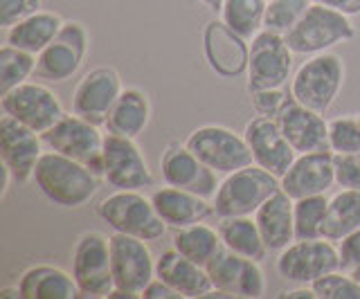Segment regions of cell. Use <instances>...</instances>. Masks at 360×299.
<instances>
[{
    "label": "cell",
    "mask_w": 360,
    "mask_h": 299,
    "mask_svg": "<svg viewBox=\"0 0 360 299\" xmlns=\"http://www.w3.org/2000/svg\"><path fill=\"white\" fill-rule=\"evenodd\" d=\"M329 149L335 156L360 153V117L342 115L329 121Z\"/></svg>",
    "instance_id": "d590c367"
},
{
    "label": "cell",
    "mask_w": 360,
    "mask_h": 299,
    "mask_svg": "<svg viewBox=\"0 0 360 299\" xmlns=\"http://www.w3.org/2000/svg\"><path fill=\"white\" fill-rule=\"evenodd\" d=\"M288 99L290 97L284 93V88H264V91L250 93V104L255 115L262 117H277L288 104Z\"/></svg>",
    "instance_id": "74e56055"
},
{
    "label": "cell",
    "mask_w": 360,
    "mask_h": 299,
    "mask_svg": "<svg viewBox=\"0 0 360 299\" xmlns=\"http://www.w3.org/2000/svg\"><path fill=\"white\" fill-rule=\"evenodd\" d=\"M279 178L266 171L259 164H248V167L223 175L219 190L212 198L214 216H255L270 196L279 190Z\"/></svg>",
    "instance_id": "7a4b0ae2"
},
{
    "label": "cell",
    "mask_w": 360,
    "mask_h": 299,
    "mask_svg": "<svg viewBox=\"0 0 360 299\" xmlns=\"http://www.w3.org/2000/svg\"><path fill=\"white\" fill-rule=\"evenodd\" d=\"M185 144L219 175H228L255 162L243 133L221 124H202L194 128Z\"/></svg>",
    "instance_id": "ba28073f"
},
{
    "label": "cell",
    "mask_w": 360,
    "mask_h": 299,
    "mask_svg": "<svg viewBox=\"0 0 360 299\" xmlns=\"http://www.w3.org/2000/svg\"><path fill=\"white\" fill-rule=\"evenodd\" d=\"M200 5H205L210 12H219L221 5H223V0H198Z\"/></svg>",
    "instance_id": "f6af8a7d"
},
{
    "label": "cell",
    "mask_w": 360,
    "mask_h": 299,
    "mask_svg": "<svg viewBox=\"0 0 360 299\" xmlns=\"http://www.w3.org/2000/svg\"><path fill=\"white\" fill-rule=\"evenodd\" d=\"M0 108H3V115L18 119L20 124L37 133L52 128L65 115L59 95L45 86V81H25L3 93Z\"/></svg>",
    "instance_id": "7c38bea8"
},
{
    "label": "cell",
    "mask_w": 360,
    "mask_h": 299,
    "mask_svg": "<svg viewBox=\"0 0 360 299\" xmlns=\"http://www.w3.org/2000/svg\"><path fill=\"white\" fill-rule=\"evenodd\" d=\"M160 175L165 185L178 187L212 201L219 190L217 171L210 169L194 151L183 142H169L160 158Z\"/></svg>",
    "instance_id": "9a60e30c"
},
{
    "label": "cell",
    "mask_w": 360,
    "mask_h": 299,
    "mask_svg": "<svg viewBox=\"0 0 360 299\" xmlns=\"http://www.w3.org/2000/svg\"><path fill=\"white\" fill-rule=\"evenodd\" d=\"M255 220L270 252L284 250L295 241V201L281 187L257 209Z\"/></svg>",
    "instance_id": "d4e9b609"
},
{
    "label": "cell",
    "mask_w": 360,
    "mask_h": 299,
    "mask_svg": "<svg viewBox=\"0 0 360 299\" xmlns=\"http://www.w3.org/2000/svg\"><path fill=\"white\" fill-rule=\"evenodd\" d=\"M90 48V36L84 23L63 20L56 39L43 52L37 54L34 77L45 84H63L79 72Z\"/></svg>",
    "instance_id": "30bf717a"
},
{
    "label": "cell",
    "mask_w": 360,
    "mask_h": 299,
    "mask_svg": "<svg viewBox=\"0 0 360 299\" xmlns=\"http://www.w3.org/2000/svg\"><path fill=\"white\" fill-rule=\"evenodd\" d=\"M311 0H268L264 29L277 32V34H288L297 25V20L309 9Z\"/></svg>",
    "instance_id": "e575fe53"
},
{
    "label": "cell",
    "mask_w": 360,
    "mask_h": 299,
    "mask_svg": "<svg viewBox=\"0 0 360 299\" xmlns=\"http://www.w3.org/2000/svg\"><path fill=\"white\" fill-rule=\"evenodd\" d=\"M97 216L112 232L149 243L160 241L167 232V223L155 212L153 201L140 194V190H115L97 205Z\"/></svg>",
    "instance_id": "277c9868"
},
{
    "label": "cell",
    "mask_w": 360,
    "mask_h": 299,
    "mask_svg": "<svg viewBox=\"0 0 360 299\" xmlns=\"http://www.w3.org/2000/svg\"><path fill=\"white\" fill-rule=\"evenodd\" d=\"M266 7L268 0H223L219 18L239 36L252 41L264 29Z\"/></svg>",
    "instance_id": "1f68e13d"
},
{
    "label": "cell",
    "mask_w": 360,
    "mask_h": 299,
    "mask_svg": "<svg viewBox=\"0 0 360 299\" xmlns=\"http://www.w3.org/2000/svg\"><path fill=\"white\" fill-rule=\"evenodd\" d=\"M338 254H340V270L354 272L360 268V227L338 241Z\"/></svg>",
    "instance_id": "60d3db41"
},
{
    "label": "cell",
    "mask_w": 360,
    "mask_h": 299,
    "mask_svg": "<svg viewBox=\"0 0 360 299\" xmlns=\"http://www.w3.org/2000/svg\"><path fill=\"white\" fill-rule=\"evenodd\" d=\"M61 25H63V18L59 14L39 9V12H34L32 16L22 18L16 25L5 29V43L25 52L39 54L56 39Z\"/></svg>",
    "instance_id": "83f0119b"
},
{
    "label": "cell",
    "mask_w": 360,
    "mask_h": 299,
    "mask_svg": "<svg viewBox=\"0 0 360 299\" xmlns=\"http://www.w3.org/2000/svg\"><path fill=\"white\" fill-rule=\"evenodd\" d=\"M345 86V61L333 52L313 54L290 77V97L318 113H329Z\"/></svg>",
    "instance_id": "3957f363"
},
{
    "label": "cell",
    "mask_w": 360,
    "mask_h": 299,
    "mask_svg": "<svg viewBox=\"0 0 360 299\" xmlns=\"http://www.w3.org/2000/svg\"><path fill=\"white\" fill-rule=\"evenodd\" d=\"M37 70V54L3 43L0 48V93L25 84Z\"/></svg>",
    "instance_id": "d6a6232c"
},
{
    "label": "cell",
    "mask_w": 360,
    "mask_h": 299,
    "mask_svg": "<svg viewBox=\"0 0 360 299\" xmlns=\"http://www.w3.org/2000/svg\"><path fill=\"white\" fill-rule=\"evenodd\" d=\"M329 207V198L322 196H307L295 201V239H324L322 225Z\"/></svg>",
    "instance_id": "836d02e7"
},
{
    "label": "cell",
    "mask_w": 360,
    "mask_h": 299,
    "mask_svg": "<svg viewBox=\"0 0 360 299\" xmlns=\"http://www.w3.org/2000/svg\"><path fill=\"white\" fill-rule=\"evenodd\" d=\"M172 248L191 261L207 265L214 259V254L223 248V241L219 237V230L205 225V220H202V223H194L183 230H174Z\"/></svg>",
    "instance_id": "4dcf8cb0"
},
{
    "label": "cell",
    "mask_w": 360,
    "mask_h": 299,
    "mask_svg": "<svg viewBox=\"0 0 360 299\" xmlns=\"http://www.w3.org/2000/svg\"><path fill=\"white\" fill-rule=\"evenodd\" d=\"M202 54L212 72L223 79H239L248 72L250 41L236 34L221 18H212L202 27Z\"/></svg>",
    "instance_id": "ac0fdd59"
},
{
    "label": "cell",
    "mask_w": 360,
    "mask_h": 299,
    "mask_svg": "<svg viewBox=\"0 0 360 299\" xmlns=\"http://www.w3.org/2000/svg\"><path fill=\"white\" fill-rule=\"evenodd\" d=\"M352 274H354V279H356V281L360 284V268H356V270H354Z\"/></svg>",
    "instance_id": "bcb514c9"
},
{
    "label": "cell",
    "mask_w": 360,
    "mask_h": 299,
    "mask_svg": "<svg viewBox=\"0 0 360 299\" xmlns=\"http://www.w3.org/2000/svg\"><path fill=\"white\" fill-rule=\"evenodd\" d=\"M72 277L82 297H110L115 279L110 270V237L101 232H84L72 248Z\"/></svg>",
    "instance_id": "9c48e42d"
},
{
    "label": "cell",
    "mask_w": 360,
    "mask_h": 299,
    "mask_svg": "<svg viewBox=\"0 0 360 299\" xmlns=\"http://www.w3.org/2000/svg\"><path fill=\"white\" fill-rule=\"evenodd\" d=\"M311 288L318 299H360V284L354 279L352 272L333 270L313 281Z\"/></svg>",
    "instance_id": "8d00e7d4"
},
{
    "label": "cell",
    "mask_w": 360,
    "mask_h": 299,
    "mask_svg": "<svg viewBox=\"0 0 360 299\" xmlns=\"http://www.w3.org/2000/svg\"><path fill=\"white\" fill-rule=\"evenodd\" d=\"M124 91L122 77L110 65H97L88 70L72 91V113L82 115L93 124L104 126L108 110Z\"/></svg>",
    "instance_id": "d6986e66"
},
{
    "label": "cell",
    "mask_w": 360,
    "mask_h": 299,
    "mask_svg": "<svg viewBox=\"0 0 360 299\" xmlns=\"http://www.w3.org/2000/svg\"><path fill=\"white\" fill-rule=\"evenodd\" d=\"M219 237L223 241V248H228L245 259H255L262 263L266 254L270 252L266 241L259 232L255 216H228L219 218Z\"/></svg>",
    "instance_id": "f1b7e54d"
},
{
    "label": "cell",
    "mask_w": 360,
    "mask_h": 299,
    "mask_svg": "<svg viewBox=\"0 0 360 299\" xmlns=\"http://www.w3.org/2000/svg\"><path fill=\"white\" fill-rule=\"evenodd\" d=\"M281 190H284L292 201L307 196H322L329 194L335 182V153L326 151H311L297 153L295 162L288 171L279 178Z\"/></svg>",
    "instance_id": "44dd1931"
},
{
    "label": "cell",
    "mask_w": 360,
    "mask_h": 299,
    "mask_svg": "<svg viewBox=\"0 0 360 299\" xmlns=\"http://www.w3.org/2000/svg\"><path fill=\"white\" fill-rule=\"evenodd\" d=\"M43 153L45 144L41 133L9 115L0 117V160L14 175V182L25 185L32 180Z\"/></svg>",
    "instance_id": "e0dca14e"
},
{
    "label": "cell",
    "mask_w": 360,
    "mask_h": 299,
    "mask_svg": "<svg viewBox=\"0 0 360 299\" xmlns=\"http://www.w3.org/2000/svg\"><path fill=\"white\" fill-rule=\"evenodd\" d=\"M41 138L45 149L86 164L101 178V171H104L101 153H104L106 133L99 131V124H93L77 113H65L52 128L41 133Z\"/></svg>",
    "instance_id": "8992f818"
},
{
    "label": "cell",
    "mask_w": 360,
    "mask_h": 299,
    "mask_svg": "<svg viewBox=\"0 0 360 299\" xmlns=\"http://www.w3.org/2000/svg\"><path fill=\"white\" fill-rule=\"evenodd\" d=\"M101 158H104L101 180L112 190H146V187H153L149 162H146L135 140L106 133Z\"/></svg>",
    "instance_id": "5bb4252c"
},
{
    "label": "cell",
    "mask_w": 360,
    "mask_h": 299,
    "mask_svg": "<svg viewBox=\"0 0 360 299\" xmlns=\"http://www.w3.org/2000/svg\"><path fill=\"white\" fill-rule=\"evenodd\" d=\"M292 57L295 52L288 48L286 36L277 32L262 29L250 41L248 57V93L264 88H284L290 79Z\"/></svg>",
    "instance_id": "8fae6325"
},
{
    "label": "cell",
    "mask_w": 360,
    "mask_h": 299,
    "mask_svg": "<svg viewBox=\"0 0 360 299\" xmlns=\"http://www.w3.org/2000/svg\"><path fill=\"white\" fill-rule=\"evenodd\" d=\"M277 297H290V299H302V297H307V299H318V297H315V291H313L311 286H297V288H292V291L279 293Z\"/></svg>",
    "instance_id": "ee69618b"
},
{
    "label": "cell",
    "mask_w": 360,
    "mask_h": 299,
    "mask_svg": "<svg viewBox=\"0 0 360 299\" xmlns=\"http://www.w3.org/2000/svg\"><path fill=\"white\" fill-rule=\"evenodd\" d=\"M275 270L281 279L290 284L311 286L320 277L340 270V254L329 239H295L290 246L279 250Z\"/></svg>",
    "instance_id": "52a82bcc"
},
{
    "label": "cell",
    "mask_w": 360,
    "mask_h": 299,
    "mask_svg": "<svg viewBox=\"0 0 360 299\" xmlns=\"http://www.w3.org/2000/svg\"><path fill=\"white\" fill-rule=\"evenodd\" d=\"M324 7H331L335 12L347 14V16H360V0H311Z\"/></svg>",
    "instance_id": "7bdbcfd3"
},
{
    "label": "cell",
    "mask_w": 360,
    "mask_h": 299,
    "mask_svg": "<svg viewBox=\"0 0 360 299\" xmlns=\"http://www.w3.org/2000/svg\"><path fill=\"white\" fill-rule=\"evenodd\" d=\"M243 138L252 153V160L259 167H264L277 178H281L288 167L297 158V151L290 147V142L279 128L275 117L255 115L243 128Z\"/></svg>",
    "instance_id": "ffe728a7"
},
{
    "label": "cell",
    "mask_w": 360,
    "mask_h": 299,
    "mask_svg": "<svg viewBox=\"0 0 360 299\" xmlns=\"http://www.w3.org/2000/svg\"><path fill=\"white\" fill-rule=\"evenodd\" d=\"M360 227V192L358 190H340L329 198L326 207L322 237L333 243L342 241Z\"/></svg>",
    "instance_id": "f546056e"
},
{
    "label": "cell",
    "mask_w": 360,
    "mask_h": 299,
    "mask_svg": "<svg viewBox=\"0 0 360 299\" xmlns=\"http://www.w3.org/2000/svg\"><path fill=\"white\" fill-rule=\"evenodd\" d=\"M155 277H160L183 299L207 297L214 291V284L205 265L187 259L178 250H165L155 259Z\"/></svg>",
    "instance_id": "603a6c76"
},
{
    "label": "cell",
    "mask_w": 360,
    "mask_h": 299,
    "mask_svg": "<svg viewBox=\"0 0 360 299\" xmlns=\"http://www.w3.org/2000/svg\"><path fill=\"white\" fill-rule=\"evenodd\" d=\"M335 182L342 190L360 192V153L335 156Z\"/></svg>",
    "instance_id": "ab89813d"
},
{
    "label": "cell",
    "mask_w": 360,
    "mask_h": 299,
    "mask_svg": "<svg viewBox=\"0 0 360 299\" xmlns=\"http://www.w3.org/2000/svg\"><path fill=\"white\" fill-rule=\"evenodd\" d=\"M275 119L279 121L281 133L297 153L329 149V121L318 110L302 106L290 97L284 110Z\"/></svg>",
    "instance_id": "7402d4cb"
},
{
    "label": "cell",
    "mask_w": 360,
    "mask_h": 299,
    "mask_svg": "<svg viewBox=\"0 0 360 299\" xmlns=\"http://www.w3.org/2000/svg\"><path fill=\"white\" fill-rule=\"evenodd\" d=\"M142 297L144 299H183L172 286H169L167 281H162L160 277H155V279L144 288Z\"/></svg>",
    "instance_id": "b9f144b4"
},
{
    "label": "cell",
    "mask_w": 360,
    "mask_h": 299,
    "mask_svg": "<svg viewBox=\"0 0 360 299\" xmlns=\"http://www.w3.org/2000/svg\"><path fill=\"white\" fill-rule=\"evenodd\" d=\"M41 9V0H0V27L9 29L18 20Z\"/></svg>",
    "instance_id": "f35d334b"
},
{
    "label": "cell",
    "mask_w": 360,
    "mask_h": 299,
    "mask_svg": "<svg viewBox=\"0 0 360 299\" xmlns=\"http://www.w3.org/2000/svg\"><path fill=\"white\" fill-rule=\"evenodd\" d=\"M151 201L155 205V212L172 230H183L194 223H202L205 218L214 216L212 201L198 194H191L178 187L165 185L151 194Z\"/></svg>",
    "instance_id": "cb8c5ba5"
},
{
    "label": "cell",
    "mask_w": 360,
    "mask_h": 299,
    "mask_svg": "<svg viewBox=\"0 0 360 299\" xmlns=\"http://www.w3.org/2000/svg\"><path fill=\"white\" fill-rule=\"evenodd\" d=\"M358 117H360V113H358Z\"/></svg>",
    "instance_id": "7dc6e473"
},
{
    "label": "cell",
    "mask_w": 360,
    "mask_h": 299,
    "mask_svg": "<svg viewBox=\"0 0 360 299\" xmlns=\"http://www.w3.org/2000/svg\"><path fill=\"white\" fill-rule=\"evenodd\" d=\"M149 241L120 234H110V270L115 291L142 297V291L155 279V259L146 246Z\"/></svg>",
    "instance_id": "4fadbf2b"
},
{
    "label": "cell",
    "mask_w": 360,
    "mask_h": 299,
    "mask_svg": "<svg viewBox=\"0 0 360 299\" xmlns=\"http://www.w3.org/2000/svg\"><path fill=\"white\" fill-rule=\"evenodd\" d=\"M214 284V291L232 297L257 299L266 295V277L259 261L245 259L228 248H221L205 265Z\"/></svg>",
    "instance_id": "2e32d148"
},
{
    "label": "cell",
    "mask_w": 360,
    "mask_h": 299,
    "mask_svg": "<svg viewBox=\"0 0 360 299\" xmlns=\"http://www.w3.org/2000/svg\"><path fill=\"white\" fill-rule=\"evenodd\" d=\"M18 295L20 299H75L82 297L72 272L59 265L37 263L18 277Z\"/></svg>",
    "instance_id": "484cf974"
},
{
    "label": "cell",
    "mask_w": 360,
    "mask_h": 299,
    "mask_svg": "<svg viewBox=\"0 0 360 299\" xmlns=\"http://www.w3.org/2000/svg\"><path fill=\"white\" fill-rule=\"evenodd\" d=\"M352 39H356V25L352 23V16L318 3H311L304 16L297 20V25L286 34L288 48L302 57L331 52L335 46Z\"/></svg>",
    "instance_id": "5b68a950"
},
{
    "label": "cell",
    "mask_w": 360,
    "mask_h": 299,
    "mask_svg": "<svg viewBox=\"0 0 360 299\" xmlns=\"http://www.w3.org/2000/svg\"><path fill=\"white\" fill-rule=\"evenodd\" d=\"M32 182L50 205L82 209L99 192L101 178L86 164L48 149L34 169Z\"/></svg>",
    "instance_id": "6da1fadb"
},
{
    "label": "cell",
    "mask_w": 360,
    "mask_h": 299,
    "mask_svg": "<svg viewBox=\"0 0 360 299\" xmlns=\"http://www.w3.org/2000/svg\"><path fill=\"white\" fill-rule=\"evenodd\" d=\"M151 121V102L149 95L135 86H127L108 110L104 128L106 133L122 138L138 140Z\"/></svg>",
    "instance_id": "4316f807"
}]
</instances>
